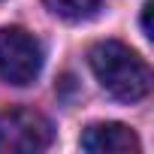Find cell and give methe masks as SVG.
<instances>
[{
  "label": "cell",
  "mask_w": 154,
  "mask_h": 154,
  "mask_svg": "<svg viewBox=\"0 0 154 154\" xmlns=\"http://www.w3.org/2000/svg\"><path fill=\"white\" fill-rule=\"evenodd\" d=\"M42 3H45L54 15L66 18V21H82V18H91V15L100 9V0H42Z\"/></svg>",
  "instance_id": "5b68a950"
},
{
  "label": "cell",
  "mask_w": 154,
  "mask_h": 154,
  "mask_svg": "<svg viewBox=\"0 0 154 154\" xmlns=\"http://www.w3.org/2000/svg\"><path fill=\"white\" fill-rule=\"evenodd\" d=\"M42 69V45L24 27H0V79L30 85Z\"/></svg>",
  "instance_id": "7a4b0ae2"
},
{
  "label": "cell",
  "mask_w": 154,
  "mask_h": 154,
  "mask_svg": "<svg viewBox=\"0 0 154 154\" xmlns=\"http://www.w3.org/2000/svg\"><path fill=\"white\" fill-rule=\"evenodd\" d=\"M88 63L97 82L124 103H136L151 91V69L148 63L118 39H103L88 51Z\"/></svg>",
  "instance_id": "6da1fadb"
},
{
  "label": "cell",
  "mask_w": 154,
  "mask_h": 154,
  "mask_svg": "<svg viewBox=\"0 0 154 154\" xmlns=\"http://www.w3.org/2000/svg\"><path fill=\"white\" fill-rule=\"evenodd\" d=\"M82 148L91 154H136L139 136L118 121H103V124H91L82 133Z\"/></svg>",
  "instance_id": "277c9868"
},
{
  "label": "cell",
  "mask_w": 154,
  "mask_h": 154,
  "mask_svg": "<svg viewBox=\"0 0 154 154\" xmlns=\"http://www.w3.org/2000/svg\"><path fill=\"white\" fill-rule=\"evenodd\" d=\"M51 145V124L36 109H9L0 115V154H39Z\"/></svg>",
  "instance_id": "3957f363"
}]
</instances>
